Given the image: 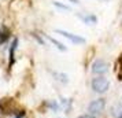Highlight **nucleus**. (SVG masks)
<instances>
[{
	"mask_svg": "<svg viewBox=\"0 0 122 118\" xmlns=\"http://www.w3.org/2000/svg\"><path fill=\"white\" fill-rule=\"evenodd\" d=\"M45 37H47V39L50 40L51 43H52V44L55 45V47H56V48H58L59 51H67V48H66V47H65V45L62 44V43H59L58 40H55L54 37H51V36H48V34H45Z\"/></svg>",
	"mask_w": 122,
	"mask_h": 118,
	"instance_id": "6",
	"label": "nucleus"
},
{
	"mask_svg": "<svg viewBox=\"0 0 122 118\" xmlns=\"http://www.w3.org/2000/svg\"><path fill=\"white\" fill-rule=\"evenodd\" d=\"M104 1H107V0H104Z\"/></svg>",
	"mask_w": 122,
	"mask_h": 118,
	"instance_id": "15",
	"label": "nucleus"
},
{
	"mask_svg": "<svg viewBox=\"0 0 122 118\" xmlns=\"http://www.w3.org/2000/svg\"><path fill=\"white\" fill-rule=\"evenodd\" d=\"M71 3H74V4H78V3H80V0H71Z\"/></svg>",
	"mask_w": 122,
	"mask_h": 118,
	"instance_id": "13",
	"label": "nucleus"
},
{
	"mask_svg": "<svg viewBox=\"0 0 122 118\" xmlns=\"http://www.w3.org/2000/svg\"><path fill=\"white\" fill-rule=\"evenodd\" d=\"M8 37H10V33H8V32H1V30H0V44L4 43Z\"/></svg>",
	"mask_w": 122,
	"mask_h": 118,
	"instance_id": "9",
	"label": "nucleus"
},
{
	"mask_svg": "<svg viewBox=\"0 0 122 118\" xmlns=\"http://www.w3.org/2000/svg\"><path fill=\"white\" fill-rule=\"evenodd\" d=\"M17 44H18V40L14 39V41H12V44H11V48H10V58H11V63L14 62V52H15Z\"/></svg>",
	"mask_w": 122,
	"mask_h": 118,
	"instance_id": "8",
	"label": "nucleus"
},
{
	"mask_svg": "<svg viewBox=\"0 0 122 118\" xmlns=\"http://www.w3.org/2000/svg\"><path fill=\"white\" fill-rule=\"evenodd\" d=\"M22 115H23V113H22V114H21V115H17V117H15V118H22Z\"/></svg>",
	"mask_w": 122,
	"mask_h": 118,
	"instance_id": "14",
	"label": "nucleus"
},
{
	"mask_svg": "<svg viewBox=\"0 0 122 118\" xmlns=\"http://www.w3.org/2000/svg\"><path fill=\"white\" fill-rule=\"evenodd\" d=\"M92 73L96 74V76H103L108 72V63L106 62L104 59H96L93 63H92Z\"/></svg>",
	"mask_w": 122,
	"mask_h": 118,
	"instance_id": "3",
	"label": "nucleus"
},
{
	"mask_svg": "<svg viewBox=\"0 0 122 118\" xmlns=\"http://www.w3.org/2000/svg\"><path fill=\"white\" fill-rule=\"evenodd\" d=\"M117 118H122V106L119 107V110H118V114H117Z\"/></svg>",
	"mask_w": 122,
	"mask_h": 118,
	"instance_id": "12",
	"label": "nucleus"
},
{
	"mask_svg": "<svg viewBox=\"0 0 122 118\" xmlns=\"http://www.w3.org/2000/svg\"><path fill=\"white\" fill-rule=\"evenodd\" d=\"M56 33L62 34L63 37H66L67 40H70L73 44H84L85 43V39L81 37V36H77V34H73L70 32H66V30H62V29H56Z\"/></svg>",
	"mask_w": 122,
	"mask_h": 118,
	"instance_id": "4",
	"label": "nucleus"
},
{
	"mask_svg": "<svg viewBox=\"0 0 122 118\" xmlns=\"http://www.w3.org/2000/svg\"><path fill=\"white\" fill-rule=\"evenodd\" d=\"M91 87H92V91H93V92L99 93V95H103V93H106V92L108 91V88H110V81H108V78H106L103 76H96V77L92 80Z\"/></svg>",
	"mask_w": 122,
	"mask_h": 118,
	"instance_id": "1",
	"label": "nucleus"
},
{
	"mask_svg": "<svg viewBox=\"0 0 122 118\" xmlns=\"http://www.w3.org/2000/svg\"><path fill=\"white\" fill-rule=\"evenodd\" d=\"M106 108V99L99 97V99H95L88 104V114L91 115H97Z\"/></svg>",
	"mask_w": 122,
	"mask_h": 118,
	"instance_id": "2",
	"label": "nucleus"
},
{
	"mask_svg": "<svg viewBox=\"0 0 122 118\" xmlns=\"http://www.w3.org/2000/svg\"><path fill=\"white\" fill-rule=\"evenodd\" d=\"M48 106H50L51 108L54 110V111H59V108H61V107H59V104H58V103H56L55 100L50 102V103H48Z\"/></svg>",
	"mask_w": 122,
	"mask_h": 118,
	"instance_id": "11",
	"label": "nucleus"
},
{
	"mask_svg": "<svg viewBox=\"0 0 122 118\" xmlns=\"http://www.w3.org/2000/svg\"><path fill=\"white\" fill-rule=\"evenodd\" d=\"M54 6L58 7V8H62V10H65V11H70V7L65 6V4H62V3H59V1H54Z\"/></svg>",
	"mask_w": 122,
	"mask_h": 118,
	"instance_id": "10",
	"label": "nucleus"
},
{
	"mask_svg": "<svg viewBox=\"0 0 122 118\" xmlns=\"http://www.w3.org/2000/svg\"><path fill=\"white\" fill-rule=\"evenodd\" d=\"M78 18L82 21L85 25H95L97 22V18L93 14H78Z\"/></svg>",
	"mask_w": 122,
	"mask_h": 118,
	"instance_id": "5",
	"label": "nucleus"
},
{
	"mask_svg": "<svg viewBox=\"0 0 122 118\" xmlns=\"http://www.w3.org/2000/svg\"><path fill=\"white\" fill-rule=\"evenodd\" d=\"M54 76L56 77L58 81H61L62 84H67V82H69V77H67V74H65V73H54Z\"/></svg>",
	"mask_w": 122,
	"mask_h": 118,
	"instance_id": "7",
	"label": "nucleus"
}]
</instances>
